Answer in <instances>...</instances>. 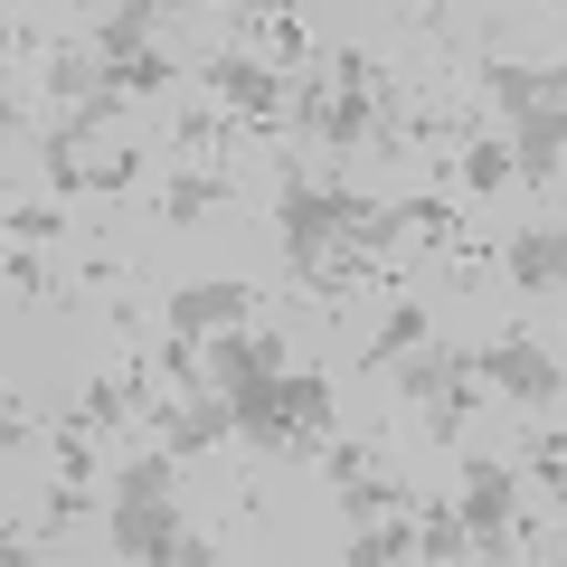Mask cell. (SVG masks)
<instances>
[{
    "label": "cell",
    "instance_id": "6",
    "mask_svg": "<svg viewBox=\"0 0 567 567\" xmlns=\"http://www.w3.org/2000/svg\"><path fill=\"white\" fill-rule=\"evenodd\" d=\"M511 162H520V189H548L567 162V104H529L511 123Z\"/></svg>",
    "mask_w": 567,
    "mask_h": 567
},
{
    "label": "cell",
    "instance_id": "17",
    "mask_svg": "<svg viewBox=\"0 0 567 567\" xmlns=\"http://www.w3.org/2000/svg\"><path fill=\"white\" fill-rule=\"evenodd\" d=\"M218 199H227V181H218V171H181V181L162 189V218H171V227H189V218H208Z\"/></svg>",
    "mask_w": 567,
    "mask_h": 567
},
{
    "label": "cell",
    "instance_id": "4",
    "mask_svg": "<svg viewBox=\"0 0 567 567\" xmlns=\"http://www.w3.org/2000/svg\"><path fill=\"white\" fill-rule=\"evenodd\" d=\"M293 114L312 123V142H331V152H350V142H369V114H379V95H369V85H303V95H293Z\"/></svg>",
    "mask_w": 567,
    "mask_h": 567
},
{
    "label": "cell",
    "instance_id": "13",
    "mask_svg": "<svg viewBox=\"0 0 567 567\" xmlns=\"http://www.w3.org/2000/svg\"><path fill=\"white\" fill-rule=\"evenodd\" d=\"M152 10H114V20H95V66L114 76V66H133V58H152Z\"/></svg>",
    "mask_w": 567,
    "mask_h": 567
},
{
    "label": "cell",
    "instance_id": "14",
    "mask_svg": "<svg viewBox=\"0 0 567 567\" xmlns=\"http://www.w3.org/2000/svg\"><path fill=\"white\" fill-rule=\"evenodd\" d=\"M171 483H181V454H133V464H114V502H171Z\"/></svg>",
    "mask_w": 567,
    "mask_h": 567
},
{
    "label": "cell",
    "instance_id": "18",
    "mask_svg": "<svg viewBox=\"0 0 567 567\" xmlns=\"http://www.w3.org/2000/svg\"><path fill=\"white\" fill-rule=\"evenodd\" d=\"M454 181H464V189H511V181H520V162H511V142L492 133V142H473L464 162H454Z\"/></svg>",
    "mask_w": 567,
    "mask_h": 567
},
{
    "label": "cell",
    "instance_id": "8",
    "mask_svg": "<svg viewBox=\"0 0 567 567\" xmlns=\"http://www.w3.org/2000/svg\"><path fill=\"white\" fill-rule=\"evenodd\" d=\"M227 425H237L246 445H265V454L303 445V435H293V416H284V379H256V388H237V398H227Z\"/></svg>",
    "mask_w": 567,
    "mask_h": 567
},
{
    "label": "cell",
    "instance_id": "22",
    "mask_svg": "<svg viewBox=\"0 0 567 567\" xmlns=\"http://www.w3.org/2000/svg\"><path fill=\"white\" fill-rule=\"evenodd\" d=\"M0 445H10V454L29 445V398H10V406H0Z\"/></svg>",
    "mask_w": 567,
    "mask_h": 567
},
{
    "label": "cell",
    "instance_id": "16",
    "mask_svg": "<svg viewBox=\"0 0 567 567\" xmlns=\"http://www.w3.org/2000/svg\"><path fill=\"white\" fill-rule=\"evenodd\" d=\"M284 416H293V435H331V379L293 369V379H284Z\"/></svg>",
    "mask_w": 567,
    "mask_h": 567
},
{
    "label": "cell",
    "instance_id": "12",
    "mask_svg": "<svg viewBox=\"0 0 567 567\" xmlns=\"http://www.w3.org/2000/svg\"><path fill=\"white\" fill-rule=\"evenodd\" d=\"M406 558H416V511H406V520H369L341 567H406Z\"/></svg>",
    "mask_w": 567,
    "mask_h": 567
},
{
    "label": "cell",
    "instance_id": "11",
    "mask_svg": "<svg viewBox=\"0 0 567 567\" xmlns=\"http://www.w3.org/2000/svg\"><path fill=\"white\" fill-rule=\"evenodd\" d=\"M341 511H350V520H406V511H416V492H406V483H388V473H360V483H341Z\"/></svg>",
    "mask_w": 567,
    "mask_h": 567
},
{
    "label": "cell",
    "instance_id": "9",
    "mask_svg": "<svg viewBox=\"0 0 567 567\" xmlns=\"http://www.w3.org/2000/svg\"><path fill=\"white\" fill-rule=\"evenodd\" d=\"M218 435H237L227 425V398H171L162 406V454H208Z\"/></svg>",
    "mask_w": 567,
    "mask_h": 567
},
{
    "label": "cell",
    "instance_id": "21",
    "mask_svg": "<svg viewBox=\"0 0 567 567\" xmlns=\"http://www.w3.org/2000/svg\"><path fill=\"white\" fill-rule=\"evenodd\" d=\"M133 152H123V142H114V152H104V162H85V189H104V199H114V189H133Z\"/></svg>",
    "mask_w": 567,
    "mask_h": 567
},
{
    "label": "cell",
    "instance_id": "24",
    "mask_svg": "<svg viewBox=\"0 0 567 567\" xmlns=\"http://www.w3.org/2000/svg\"><path fill=\"white\" fill-rule=\"evenodd\" d=\"M483 567H502V558H483Z\"/></svg>",
    "mask_w": 567,
    "mask_h": 567
},
{
    "label": "cell",
    "instance_id": "20",
    "mask_svg": "<svg viewBox=\"0 0 567 567\" xmlns=\"http://www.w3.org/2000/svg\"><path fill=\"white\" fill-rule=\"evenodd\" d=\"M529 473H539V483L558 492V511H567V435H539V445H529Z\"/></svg>",
    "mask_w": 567,
    "mask_h": 567
},
{
    "label": "cell",
    "instance_id": "10",
    "mask_svg": "<svg viewBox=\"0 0 567 567\" xmlns=\"http://www.w3.org/2000/svg\"><path fill=\"white\" fill-rule=\"evenodd\" d=\"M416 350H435V331H425V312H416V303H398V312L379 322V341H369V369H406Z\"/></svg>",
    "mask_w": 567,
    "mask_h": 567
},
{
    "label": "cell",
    "instance_id": "15",
    "mask_svg": "<svg viewBox=\"0 0 567 567\" xmlns=\"http://www.w3.org/2000/svg\"><path fill=\"white\" fill-rule=\"evenodd\" d=\"M416 558H435V567L473 558V539H464V520H454V502H425V511H416Z\"/></svg>",
    "mask_w": 567,
    "mask_h": 567
},
{
    "label": "cell",
    "instance_id": "7",
    "mask_svg": "<svg viewBox=\"0 0 567 567\" xmlns=\"http://www.w3.org/2000/svg\"><path fill=\"white\" fill-rule=\"evenodd\" d=\"M502 275L529 284V293H567V227H520L502 246Z\"/></svg>",
    "mask_w": 567,
    "mask_h": 567
},
{
    "label": "cell",
    "instance_id": "5",
    "mask_svg": "<svg viewBox=\"0 0 567 567\" xmlns=\"http://www.w3.org/2000/svg\"><path fill=\"white\" fill-rule=\"evenodd\" d=\"M199 76L218 85V95L237 104V114L256 123V133H275V123H284V104H293V95H284V76H275V66H256V58H208Z\"/></svg>",
    "mask_w": 567,
    "mask_h": 567
},
{
    "label": "cell",
    "instance_id": "3",
    "mask_svg": "<svg viewBox=\"0 0 567 567\" xmlns=\"http://www.w3.org/2000/svg\"><path fill=\"white\" fill-rule=\"evenodd\" d=\"M256 322V284H181L171 293V341H218Z\"/></svg>",
    "mask_w": 567,
    "mask_h": 567
},
{
    "label": "cell",
    "instance_id": "2",
    "mask_svg": "<svg viewBox=\"0 0 567 567\" xmlns=\"http://www.w3.org/2000/svg\"><path fill=\"white\" fill-rule=\"evenodd\" d=\"M511 502H520V473H511V464H464L454 520H464L473 558H502V539H511Z\"/></svg>",
    "mask_w": 567,
    "mask_h": 567
},
{
    "label": "cell",
    "instance_id": "1",
    "mask_svg": "<svg viewBox=\"0 0 567 567\" xmlns=\"http://www.w3.org/2000/svg\"><path fill=\"white\" fill-rule=\"evenodd\" d=\"M473 379H492L502 398H520V406H558L567 398V369L548 360L529 331H492V341L473 350Z\"/></svg>",
    "mask_w": 567,
    "mask_h": 567
},
{
    "label": "cell",
    "instance_id": "19",
    "mask_svg": "<svg viewBox=\"0 0 567 567\" xmlns=\"http://www.w3.org/2000/svg\"><path fill=\"white\" fill-rule=\"evenodd\" d=\"M483 95H492V104H502V114H511V123H520V114H529V104H548V95H539V76H529V66H483Z\"/></svg>",
    "mask_w": 567,
    "mask_h": 567
},
{
    "label": "cell",
    "instance_id": "23",
    "mask_svg": "<svg viewBox=\"0 0 567 567\" xmlns=\"http://www.w3.org/2000/svg\"><path fill=\"white\" fill-rule=\"evenodd\" d=\"M0 567H39V548H29V539H10V548H0Z\"/></svg>",
    "mask_w": 567,
    "mask_h": 567
}]
</instances>
